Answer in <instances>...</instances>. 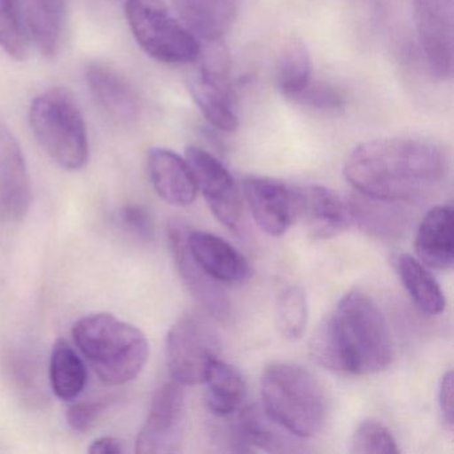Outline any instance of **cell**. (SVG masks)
<instances>
[{
    "label": "cell",
    "instance_id": "obj_22",
    "mask_svg": "<svg viewBox=\"0 0 454 454\" xmlns=\"http://www.w3.org/2000/svg\"><path fill=\"white\" fill-rule=\"evenodd\" d=\"M28 39L43 57L58 54L65 27L66 0H18Z\"/></svg>",
    "mask_w": 454,
    "mask_h": 454
},
{
    "label": "cell",
    "instance_id": "obj_27",
    "mask_svg": "<svg viewBox=\"0 0 454 454\" xmlns=\"http://www.w3.org/2000/svg\"><path fill=\"white\" fill-rule=\"evenodd\" d=\"M312 58L307 44L300 39H291L281 49L276 70V81L281 94L294 100L312 82Z\"/></svg>",
    "mask_w": 454,
    "mask_h": 454
},
{
    "label": "cell",
    "instance_id": "obj_8",
    "mask_svg": "<svg viewBox=\"0 0 454 454\" xmlns=\"http://www.w3.org/2000/svg\"><path fill=\"white\" fill-rule=\"evenodd\" d=\"M219 355V334L206 318L184 316L167 334V368L172 380L183 387L201 384Z\"/></svg>",
    "mask_w": 454,
    "mask_h": 454
},
{
    "label": "cell",
    "instance_id": "obj_20",
    "mask_svg": "<svg viewBox=\"0 0 454 454\" xmlns=\"http://www.w3.org/2000/svg\"><path fill=\"white\" fill-rule=\"evenodd\" d=\"M417 260L425 267L450 270L454 264L453 208L435 206L425 215L414 241Z\"/></svg>",
    "mask_w": 454,
    "mask_h": 454
},
{
    "label": "cell",
    "instance_id": "obj_33",
    "mask_svg": "<svg viewBox=\"0 0 454 454\" xmlns=\"http://www.w3.org/2000/svg\"><path fill=\"white\" fill-rule=\"evenodd\" d=\"M99 414V403H75L68 405L66 419L74 432L86 433L95 427Z\"/></svg>",
    "mask_w": 454,
    "mask_h": 454
},
{
    "label": "cell",
    "instance_id": "obj_24",
    "mask_svg": "<svg viewBox=\"0 0 454 454\" xmlns=\"http://www.w3.org/2000/svg\"><path fill=\"white\" fill-rule=\"evenodd\" d=\"M395 270L411 301L422 313L437 316L445 310V294L421 262L411 254H400L395 260Z\"/></svg>",
    "mask_w": 454,
    "mask_h": 454
},
{
    "label": "cell",
    "instance_id": "obj_30",
    "mask_svg": "<svg viewBox=\"0 0 454 454\" xmlns=\"http://www.w3.org/2000/svg\"><path fill=\"white\" fill-rule=\"evenodd\" d=\"M400 451L392 432L377 419H369L356 427L349 442L352 454H395Z\"/></svg>",
    "mask_w": 454,
    "mask_h": 454
},
{
    "label": "cell",
    "instance_id": "obj_26",
    "mask_svg": "<svg viewBox=\"0 0 454 454\" xmlns=\"http://www.w3.org/2000/svg\"><path fill=\"white\" fill-rule=\"evenodd\" d=\"M50 384L52 392L63 401L79 397L87 384L83 358L65 340H58L50 360Z\"/></svg>",
    "mask_w": 454,
    "mask_h": 454
},
{
    "label": "cell",
    "instance_id": "obj_25",
    "mask_svg": "<svg viewBox=\"0 0 454 454\" xmlns=\"http://www.w3.org/2000/svg\"><path fill=\"white\" fill-rule=\"evenodd\" d=\"M400 204L358 193L349 200L352 222L368 235L381 239L395 238L406 224L405 212Z\"/></svg>",
    "mask_w": 454,
    "mask_h": 454
},
{
    "label": "cell",
    "instance_id": "obj_1",
    "mask_svg": "<svg viewBox=\"0 0 454 454\" xmlns=\"http://www.w3.org/2000/svg\"><path fill=\"white\" fill-rule=\"evenodd\" d=\"M449 171L446 151L432 140L387 137L357 145L344 166L347 182L360 195L405 203L430 192Z\"/></svg>",
    "mask_w": 454,
    "mask_h": 454
},
{
    "label": "cell",
    "instance_id": "obj_34",
    "mask_svg": "<svg viewBox=\"0 0 454 454\" xmlns=\"http://www.w3.org/2000/svg\"><path fill=\"white\" fill-rule=\"evenodd\" d=\"M438 408H440L441 419L443 427L453 432V373L450 371L443 374L438 389Z\"/></svg>",
    "mask_w": 454,
    "mask_h": 454
},
{
    "label": "cell",
    "instance_id": "obj_7",
    "mask_svg": "<svg viewBox=\"0 0 454 454\" xmlns=\"http://www.w3.org/2000/svg\"><path fill=\"white\" fill-rule=\"evenodd\" d=\"M201 49L188 76V90L206 121L220 131L239 127L235 94L231 83V60L222 41L208 42Z\"/></svg>",
    "mask_w": 454,
    "mask_h": 454
},
{
    "label": "cell",
    "instance_id": "obj_2",
    "mask_svg": "<svg viewBox=\"0 0 454 454\" xmlns=\"http://www.w3.org/2000/svg\"><path fill=\"white\" fill-rule=\"evenodd\" d=\"M316 363L339 373H379L392 364L395 345L384 313L368 294L348 292L317 326L309 344Z\"/></svg>",
    "mask_w": 454,
    "mask_h": 454
},
{
    "label": "cell",
    "instance_id": "obj_31",
    "mask_svg": "<svg viewBox=\"0 0 454 454\" xmlns=\"http://www.w3.org/2000/svg\"><path fill=\"white\" fill-rule=\"evenodd\" d=\"M294 102L312 110L328 111V113L340 110L345 105L344 95L339 90L326 83H313V81L304 91L294 98Z\"/></svg>",
    "mask_w": 454,
    "mask_h": 454
},
{
    "label": "cell",
    "instance_id": "obj_12",
    "mask_svg": "<svg viewBox=\"0 0 454 454\" xmlns=\"http://www.w3.org/2000/svg\"><path fill=\"white\" fill-rule=\"evenodd\" d=\"M243 193L260 230L281 236L299 219L300 187L272 177L248 176Z\"/></svg>",
    "mask_w": 454,
    "mask_h": 454
},
{
    "label": "cell",
    "instance_id": "obj_16",
    "mask_svg": "<svg viewBox=\"0 0 454 454\" xmlns=\"http://www.w3.org/2000/svg\"><path fill=\"white\" fill-rule=\"evenodd\" d=\"M185 240L196 264L217 283H243L251 275L246 257L224 239L203 231L188 230Z\"/></svg>",
    "mask_w": 454,
    "mask_h": 454
},
{
    "label": "cell",
    "instance_id": "obj_18",
    "mask_svg": "<svg viewBox=\"0 0 454 454\" xmlns=\"http://www.w3.org/2000/svg\"><path fill=\"white\" fill-rule=\"evenodd\" d=\"M147 171L159 196L175 207H188L198 198V187L185 158L167 148L148 151Z\"/></svg>",
    "mask_w": 454,
    "mask_h": 454
},
{
    "label": "cell",
    "instance_id": "obj_19",
    "mask_svg": "<svg viewBox=\"0 0 454 454\" xmlns=\"http://www.w3.org/2000/svg\"><path fill=\"white\" fill-rule=\"evenodd\" d=\"M228 438L235 451H289L291 442L284 435L286 430L276 424L264 408L247 406L236 411Z\"/></svg>",
    "mask_w": 454,
    "mask_h": 454
},
{
    "label": "cell",
    "instance_id": "obj_13",
    "mask_svg": "<svg viewBox=\"0 0 454 454\" xmlns=\"http://www.w3.org/2000/svg\"><path fill=\"white\" fill-rule=\"evenodd\" d=\"M33 203L27 161L14 132L0 121V220L25 219Z\"/></svg>",
    "mask_w": 454,
    "mask_h": 454
},
{
    "label": "cell",
    "instance_id": "obj_6",
    "mask_svg": "<svg viewBox=\"0 0 454 454\" xmlns=\"http://www.w3.org/2000/svg\"><path fill=\"white\" fill-rule=\"evenodd\" d=\"M124 15L140 49L166 65H192L201 47L199 39L169 12L163 0H127Z\"/></svg>",
    "mask_w": 454,
    "mask_h": 454
},
{
    "label": "cell",
    "instance_id": "obj_14",
    "mask_svg": "<svg viewBox=\"0 0 454 454\" xmlns=\"http://www.w3.org/2000/svg\"><path fill=\"white\" fill-rule=\"evenodd\" d=\"M190 228L184 223L171 222L168 240L172 257L185 288L198 304L212 317L225 320L230 317V300L223 291L222 284L209 278L191 256L187 248V232Z\"/></svg>",
    "mask_w": 454,
    "mask_h": 454
},
{
    "label": "cell",
    "instance_id": "obj_10",
    "mask_svg": "<svg viewBox=\"0 0 454 454\" xmlns=\"http://www.w3.org/2000/svg\"><path fill=\"white\" fill-rule=\"evenodd\" d=\"M419 41L430 74L438 81L453 75L454 0H413Z\"/></svg>",
    "mask_w": 454,
    "mask_h": 454
},
{
    "label": "cell",
    "instance_id": "obj_5",
    "mask_svg": "<svg viewBox=\"0 0 454 454\" xmlns=\"http://www.w3.org/2000/svg\"><path fill=\"white\" fill-rule=\"evenodd\" d=\"M28 121L47 155L66 171H79L89 163L90 145L83 114L65 89L47 90L31 102Z\"/></svg>",
    "mask_w": 454,
    "mask_h": 454
},
{
    "label": "cell",
    "instance_id": "obj_9",
    "mask_svg": "<svg viewBox=\"0 0 454 454\" xmlns=\"http://www.w3.org/2000/svg\"><path fill=\"white\" fill-rule=\"evenodd\" d=\"M185 433V393L183 385L166 382L151 401L150 411L137 434L135 451L169 454L182 450Z\"/></svg>",
    "mask_w": 454,
    "mask_h": 454
},
{
    "label": "cell",
    "instance_id": "obj_28",
    "mask_svg": "<svg viewBox=\"0 0 454 454\" xmlns=\"http://www.w3.org/2000/svg\"><path fill=\"white\" fill-rule=\"evenodd\" d=\"M307 294L300 286H291L281 292L276 307V324L284 339L296 341L304 334L308 325Z\"/></svg>",
    "mask_w": 454,
    "mask_h": 454
},
{
    "label": "cell",
    "instance_id": "obj_23",
    "mask_svg": "<svg viewBox=\"0 0 454 454\" xmlns=\"http://www.w3.org/2000/svg\"><path fill=\"white\" fill-rule=\"evenodd\" d=\"M207 409L217 419H227L240 411L247 398V382L238 368L216 358L204 377Z\"/></svg>",
    "mask_w": 454,
    "mask_h": 454
},
{
    "label": "cell",
    "instance_id": "obj_29",
    "mask_svg": "<svg viewBox=\"0 0 454 454\" xmlns=\"http://www.w3.org/2000/svg\"><path fill=\"white\" fill-rule=\"evenodd\" d=\"M28 42L18 2L0 0V49L12 59L23 62L28 55Z\"/></svg>",
    "mask_w": 454,
    "mask_h": 454
},
{
    "label": "cell",
    "instance_id": "obj_35",
    "mask_svg": "<svg viewBox=\"0 0 454 454\" xmlns=\"http://www.w3.org/2000/svg\"><path fill=\"white\" fill-rule=\"evenodd\" d=\"M87 451L90 454H121L124 449L118 438L103 435V437L92 441Z\"/></svg>",
    "mask_w": 454,
    "mask_h": 454
},
{
    "label": "cell",
    "instance_id": "obj_3",
    "mask_svg": "<svg viewBox=\"0 0 454 454\" xmlns=\"http://www.w3.org/2000/svg\"><path fill=\"white\" fill-rule=\"evenodd\" d=\"M73 337L100 381L111 387L137 379L150 357L145 334L111 313L79 318L74 325Z\"/></svg>",
    "mask_w": 454,
    "mask_h": 454
},
{
    "label": "cell",
    "instance_id": "obj_11",
    "mask_svg": "<svg viewBox=\"0 0 454 454\" xmlns=\"http://www.w3.org/2000/svg\"><path fill=\"white\" fill-rule=\"evenodd\" d=\"M185 160L214 216L224 227L235 230L240 223L243 201L232 175L219 159L196 145L187 147Z\"/></svg>",
    "mask_w": 454,
    "mask_h": 454
},
{
    "label": "cell",
    "instance_id": "obj_17",
    "mask_svg": "<svg viewBox=\"0 0 454 454\" xmlns=\"http://www.w3.org/2000/svg\"><path fill=\"white\" fill-rule=\"evenodd\" d=\"M299 219L317 240L334 238L353 223L349 200L320 185L300 188Z\"/></svg>",
    "mask_w": 454,
    "mask_h": 454
},
{
    "label": "cell",
    "instance_id": "obj_4",
    "mask_svg": "<svg viewBox=\"0 0 454 454\" xmlns=\"http://www.w3.org/2000/svg\"><path fill=\"white\" fill-rule=\"evenodd\" d=\"M262 408L289 434L310 438L323 432L329 400L320 380L304 366L273 363L260 380Z\"/></svg>",
    "mask_w": 454,
    "mask_h": 454
},
{
    "label": "cell",
    "instance_id": "obj_15",
    "mask_svg": "<svg viewBox=\"0 0 454 454\" xmlns=\"http://www.w3.org/2000/svg\"><path fill=\"white\" fill-rule=\"evenodd\" d=\"M90 92L103 113L118 124H132L139 118L137 91L129 81L111 66L91 63L84 71Z\"/></svg>",
    "mask_w": 454,
    "mask_h": 454
},
{
    "label": "cell",
    "instance_id": "obj_32",
    "mask_svg": "<svg viewBox=\"0 0 454 454\" xmlns=\"http://www.w3.org/2000/svg\"><path fill=\"white\" fill-rule=\"evenodd\" d=\"M119 223L126 232L137 240L150 241L155 235L153 215L142 204H129L119 212Z\"/></svg>",
    "mask_w": 454,
    "mask_h": 454
},
{
    "label": "cell",
    "instance_id": "obj_21",
    "mask_svg": "<svg viewBox=\"0 0 454 454\" xmlns=\"http://www.w3.org/2000/svg\"><path fill=\"white\" fill-rule=\"evenodd\" d=\"M180 22L206 42L224 38L238 15L239 0H171Z\"/></svg>",
    "mask_w": 454,
    "mask_h": 454
}]
</instances>
